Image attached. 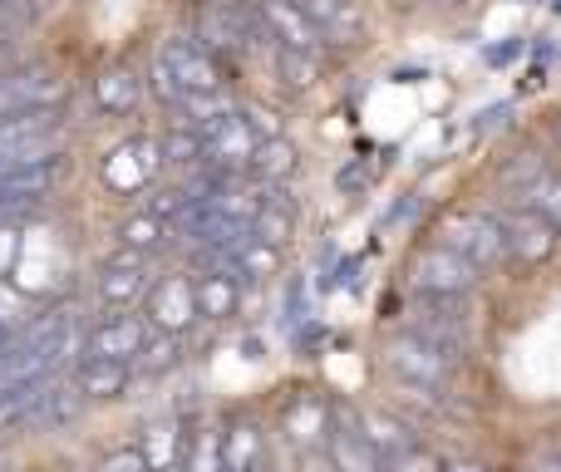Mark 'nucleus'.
<instances>
[{
  "label": "nucleus",
  "mask_w": 561,
  "mask_h": 472,
  "mask_svg": "<svg viewBox=\"0 0 561 472\" xmlns=\"http://www.w3.org/2000/svg\"><path fill=\"white\" fill-rule=\"evenodd\" d=\"M65 173H69L65 148H59V153H49V158H35V163L0 168V222L25 227L30 217H39L45 197L65 183Z\"/></svg>",
  "instance_id": "nucleus-1"
},
{
  "label": "nucleus",
  "mask_w": 561,
  "mask_h": 472,
  "mask_svg": "<svg viewBox=\"0 0 561 472\" xmlns=\"http://www.w3.org/2000/svg\"><path fill=\"white\" fill-rule=\"evenodd\" d=\"M69 118L59 104H39V108H15V114L0 124V168L15 163H35L65 148Z\"/></svg>",
  "instance_id": "nucleus-2"
},
{
  "label": "nucleus",
  "mask_w": 561,
  "mask_h": 472,
  "mask_svg": "<svg viewBox=\"0 0 561 472\" xmlns=\"http://www.w3.org/2000/svg\"><path fill=\"white\" fill-rule=\"evenodd\" d=\"M153 79H158L163 104H173V99L187 94V89H222V59H217L213 49H203L197 39L173 35L158 45Z\"/></svg>",
  "instance_id": "nucleus-3"
},
{
  "label": "nucleus",
  "mask_w": 561,
  "mask_h": 472,
  "mask_svg": "<svg viewBox=\"0 0 561 472\" xmlns=\"http://www.w3.org/2000/svg\"><path fill=\"white\" fill-rule=\"evenodd\" d=\"M256 10L242 5V0H207L203 10H197V45L213 49L217 59H242L247 49H252V35H256Z\"/></svg>",
  "instance_id": "nucleus-4"
},
{
  "label": "nucleus",
  "mask_w": 561,
  "mask_h": 472,
  "mask_svg": "<svg viewBox=\"0 0 561 472\" xmlns=\"http://www.w3.org/2000/svg\"><path fill=\"white\" fill-rule=\"evenodd\" d=\"M478 280V266L473 261H463L458 251H448L444 241L428 251H419L414 266H409V286L419 290V296H444V300H458L463 290H473Z\"/></svg>",
  "instance_id": "nucleus-5"
},
{
  "label": "nucleus",
  "mask_w": 561,
  "mask_h": 472,
  "mask_svg": "<svg viewBox=\"0 0 561 472\" xmlns=\"http://www.w3.org/2000/svg\"><path fill=\"white\" fill-rule=\"evenodd\" d=\"M444 246L458 251L463 261H473L478 270L497 266L507 256V241H503V222L488 212H454L444 222Z\"/></svg>",
  "instance_id": "nucleus-6"
},
{
  "label": "nucleus",
  "mask_w": 561,
  "mask_h": 472,
  "mask_svg": "<svg viewBox=\"0 0 561 472\" xmlns=\"http://www.w3.org/2000/svg\"><path fill=\"white\" fill-rule=\"evenodd\" d=\"M385 365L394 369L399 384H424V389H438L448 379V369H454V355L438 345H428V339L419 335H394L385 345Z\"/></svg>",
  "instance_id": "nucleus-7"
},
{
  "label": "nucleus",
  "mask_w": 561,
  "mask_h": 472,
  "mask_svg": "<svg viewBox=\"0 0 561 472\" xmlns=\"http://www.w3.org/2000/svg\"><path fill=\"white\" fill-rule=\"evenodd\" d=\"M325 463L330 472H379V458L375 448L365 444V434H359V414L345 404H330V434H325Z\"/></svg>",
  "instance_id": "nucleus-8"
},
{
  "label": "nucleus",
  "mask_w": 561,
  "mask_h": 472,
  "mask_svg": "<svg viewBox=\"0 0 561 472\" xmlns=\"http://www.w3.org/2000/svg\"><path fill=\"white\" fill-rule=\"evenodd\" d=\"M148 286H153L148 256H134V251L108 256L104 266H99V276H94V290H99V300H104L108 310H134L138 300L148 296Z\"/></svg>",
  "instance_id": "nucleus-9"
},
{
  "label": "nucleus",
  "mask_w": 561,
  "mask_h": 472,
  "mask_svg": "<svg viewBox=\"0 0 561 472\" xmlns=\"http://www.w3.org/2000/svg\"><path fill=\"white\" fill-rule=\"evenodd\" d=\"M148 306V325L163 330V335H183L187 325L197 320V300H193V276H183V270H173V276L153 280L144 296Z\"/></svg>",
  "instance_id": "nucleus-10"
},
{
  "label": "nucleus",
  "mask_w": 561,
  "mask_h": 472,
  "mask_svg": "<svg viewBox=\"0 0 561 472\" xmlns=\"http://www.w3.org/2000/svg\"><path fill=\"white\" fill-rule=\"evenodd\" d=\"M256 143H262V138L247 128L242 114L222 118L217 128H207V134H203V163H207V173H247Z\"/></svg>",
  "instance_id": "nucleus-11"
},
{
  "label": "nucleus",
  "mask_w": 561,
  "mask_h": 472,
  "mask_svg": "<svg viewBox=\"0 0 561 472\" xmlns=\"http://www.w3.org/2000/svg\"><path fill=\"white\" fill-rule=\"evenodd\" d=\"M158 168H163V158H158V138H128V143H118L114 153L104 158V183L114 187V193L134 197L138 187L153 183Z\"/></svg>",
  "instance_id": "nucleus-12"
},
{
  "label": "nucleus",
  "mask_w": 561,
  "mask_h": 472,
  "mask_svg": "<svg viewBox=\"0 0 561 472\" xmlns=\"http://www.w3.org/2000/svg\"><path fill=\"white\" fill-rule=\"evenodd\" d=\"M256 25L266 30V35L276 39V45L286 49H310V55H320V25L306 15V10L296 5V0H256Z\"/></svg>",
  "instance_id": "nucleus-13"
},
{
  "label": "nucleus",
  "mask_w": 561,
  "mask_h": 472,
  "mask_svg": "<svg viewBox=\"0 0 561 472\" xmlns=\"http://www.w3.org/2000/svg\"><path fill=\"white\" fill-rule=\"evenodd\" d=\"M144 339H148L144 315H108V320H99L94 330H84V355L79 359H128V365H134Z\"/></svg>",
  "instance_id": "nucleus-14"
},
{
  "label": "nucleus",
  "mask_w": 561,
  "mask_h": 472,
  "mask_svg": "<svg viewBox=\"0 0 561 472\" xmlns=\"http://www.w3.org/2000/svg\"><path fill=\"white\" fill-rule=\"evenodd\" d=\"M79 414H84V394L75 389V379L49 375L45 384H39L35 404H30V414H25V424H20V428H35V434H55V428L75 424Z\"/></svg>",
  "instance_id": "nucleus-15"
},
{
  "label": "nucleus",
  "mask_w": 561,
  "mask_h": 472,
  "mask_svg": "<svg viewBox=\"0 0 561 472\" xmlns=\"http://www.w3.org/2000/svg\"><path fill=\"white\" fill-rule=\"evenodd\" d=\"M280 434H286L290 448L300 453H320L325 448V434H330V399L320 394H300L280 408Z\"/></svg>",
  "instance_id": "nucleus-16"
},
{
  "label": "nucleus",
  "mask_w": 561,
  "mask_h": 472,
  "mask_svg": "<svg viewBox=\"0 0 561 472\" xmlns=\"http://www.w3.org/2000/svg\"><path fill=\"white\" fill-rule=\"evenodd\" d=\"M193 300H197V320H232L242 310V276L232 266H197Z\"/></svg>",
  "instance_id": "nucleus-17"
},
{
  "label": "nucleus",
  "mask_w": 561,
  "mask_h": 472,
  "mask_svg": "<svg viewBox=\"0 0 561 472\" xmlns=\"http://www.w3.org/2000/svg\"><path fill=\"white\" fill-rule=\"evenodd\" d=\"M503 241H507V256H517L523 266H542L557 251V227L547 217H537L533 207H517L503 222Z\"/></svg>",
  "instance_id": "nucleus-18"
},
{
  "label": "nucleus",
  "mask_w": 561,
  "mask_h": 472,
  "mask_svg": "<svg viewBox=\"0 0 561 472\" xmlns=\"http://www.w3.org/2000/svg\"><path fill=\"white\" fill-rule=\"evenodd\" d=\"M75 389L84 394V404H104V399H118L134 379V365L128 359H79L75 365Z\"/></svg>",
  "instance_id": "nucleus-19"
},
{
  "label": "nucleus",
  "mask_w": 561,
  "mask_h": 472,
  "mask_svg": "<svg viewBox=\"0 0 561 472\" xmlns=\"http://www.w3.org/2000/svg\"><path fill=\"white\" fill-rule=\"evenodd\" d=\"M138 104H144V79H138L128 65H108L104 74L94 79V108L99 114L128 118V114H138Z\"/></svg>",
  "instance_id": "nucleus-20"
},
{
  "label": "nucleus",
  "mask_w": 561,
  "mask_h": 472,
  "mask_svg": "<svg viewBox=\"0 0 561 472\" xmlns=\"http://www.w3.org/2000/svg\"><path fill=\"white\" fill-rule=\"evenodd\" d=\"M359 434H365V444L375 448L379 463L419 444L414 424H409V418H399V414H389V408H365V414H359Z\"/></svg>",
  "instance_id": "nucleus-21"
},
{
  "label": "nucleus",
  "mask_w": 561,
  "mask_h": 472,
  "mask_svg": "<svg viewBox=\"0 0 561 472\" xmlns=\"http://www.w3.org/2000/svg\"><path fill=\"white\" fill-rule=\"evenodd\" d=\"M178 118H183L187 128H197V134H207V128H217L222 118L237 114V99L227 94V89H187V94L173 99Z\"/></svg>",
  "instance_id": "nucleus-22"
},
{
  "label": "nucleus",
  "mask_w": 561,
  "mask_h": 472,
  "mask_svg": "<svg viewBox=\"0 0 561 472\" xmlns=\"http://www.w3.org/2000/svg\"><path fill=\"white\" fill-rule=\"evenodd\" d=\"M222 468L227 472H266V438L252 418H237L222 434Z\"/></svg>",
  "instance_id": "nucleus-23"
},
{
  "label": "nucleus",
  "mask_w": 561,
  "mask_h": 472,
  "mask_svg": "<svg viewBox=\"0 0 561 472\" xmlns=\"http://www.w3.org/2000/svg\"><path fill=\"white\" fill-rule=\"evenodd\" d=\"M183 448H187L183 418L168 414V418H153V424L144 428V444H138V453H144L148 468H183Z\"/></svg>",
  "instance_id": "nucleus-24"
},
{
  "label": "nucleus",
  "mask_w": 561,
  "mask_h": 472,
  "mask_svg": "<svg viewBox=\"0 0 561 472\" xmlns=\"http://www.w3.org/2000/svg\"><path fill=\"white\" fill-rule=\"evenodd\" d=\"M296 168H300L296 143H290V138L280 134V138H262V143H256V153H252V163H247V173H252L256 183L276 187V183H286V177L296 173Z\"/></svg>",
  "instance_id": "nucleus-25"
},
{
  "label": "nucleus",
  "mask_w": 561,
  "mask_h": 472,
  "mask_svg": "<svg viewBox=\"0 0 561 472\" xmlns=\"http://www.w3.org/2000/svg\"><path fill=\"white\" fill-rule=\"evenodd\" d=\"M316 79H320V55L276 45V84L286 89V94H310V89H316Z\"/></svg>",
  "instance_id": "nucleus-26"
},
{
  "label": "nucleus",
  "mask_w": 561,
  "mask_h": 472,
  "mask_svg": "<svg viewBox=\"0 0 561 472\" xmlns=\"http://www.w3.org/2000/svg\"><path fill=\"white\" fill-rule=\"evenodd\" d=\"M163 241H168V222L158 212H134L118 222V246L134 251V256H153Z\"/></svg>",
  "instance_id": "nucleus-27"
},
{
  "label": "nucleus",
  "mask_w": 561,
  "mask_h": 472,
  "mask_svg": "<svg viewBox=\"0 0 561 472\" xmlns=\"http://www.w3.org/2000/svg\"><path fill=\"white\" fill-rule=\"evenodd\" d=\"M183 472H222V428L197 424L183 448Z\"/></svg>",
  "instance_id": "nucleus-28"
},
{
  "label": "nucleus",
  "mask_w": 561,
  "mask_h": 472,
  "mask_svg": "<svg viewBox=\"0 0 561 472\" xmlns=\"http://www.w3.org/2000/svg\"><path fill=\"white\" fill-rule=\"evenodd\" d=\"M290 232H296V207L286 203V193H272L262 207V217L252 222V237L266 241V246H286Z\"/></svg>",
  "instance_id": "nucleus-29"
},
{
  "label": "nucleus",
  "mask_w": 561,
  "mask_h": 472,
  "mask_svg": "<svg viewBox=\"0 0 561 472\" xmlns=\"http://www.w3.org/2000/svg\"><path fill=\"white\" fill-rule=\"evenodd\" d=\"M178 365H183V335H163V330H158V339L148 335L144 349L134 355V375H168Z\"/></svg>",
  "instance_id": "nucleus-30"
},
{
  "label": "nucleus",
  "mask_w": 561,
  "mask_h": 472,
  "mask_svg": "<svg viewBox=\"0 0 561 472\" xmlns=\"http://www.w3.org/2000/svg\"><path fill=\"white\" fill-rule=\"evenodd\" d=\"M158 158H163V168H197L203 163V134L187 124L168 128V134L158 138Z\"/></svg>",
  "instance_id": "nucleus-31"
},
{
  "label": "nucleus",
  "mask_w": 561,
  "mask_h": 472,
  "mask_svg": "<svg viewBox=\"0 0 561 472\" xmlns=\"http://www.w3.org/2000/svg\"><path fill=\"white\" fill-rule=\"evenodd\" d=\"M517 197H523V207H533L537 217H547V222L561 232V177L557 173H537Z\"/></svg>",
  "instance_id": "nucleus-32"
},
{
  "label": "nucleus",
  "mask_w": 561,
  "mask_h": 472,
  "mask_svg": "<svg viewBox=\"0 0 561 472\" xmlns=\"http://www.w3.org/2000/svg\"><path fill=\"white\" fill-rule=\"evenodd\" d=\"M276 261H280V246H266V241L252 237L242 251H237L232 270L237 276H247V280H266V276H276Z\"/></svg>",
  "instance_id": "nucleus-33"
},
{
  "label": "nucleus",
  "mask_w": 561,
  "mask_h": 472,
  "mask_svg": "<svg viewBox=\"0 0 561 472\" xmlns=\"http://www.w3.org/2000/svg\"><path fill=\"white\" fill-rule=\"evenodd\" d=\"M359 35H365V15L355 10V0H345L340 15H330L325 25H320V39H325V45H355Z\"/></svg>",
  "instance_id": "nucleus-34"
},
{
  "label": "nucleus",
  "mask_w": 561,
  "mask_h": 472,
  "mask_svg": "<svg viewBox=\"0 0 561 472\" xmlns=\"http://www.w3.org/2000/svg\"><path fill=\"white\" fill-rule=\"evenodd\" d=\"M30 315H35V310H30V296L15 286V280L0 276V325H5L10 335H15V330H25V325H30Z\"/></svg>",
  "instance_id": "nucleus-35"
},
{
  "label": "nucleus",
  "mask_w": 561,
  "mask_h": 472,
  "mask_svg": "<svg viewBox=\"0 0 561 472\" xmlns=\"http://www.w3.org/2000/svg\"><path fill=\"white\" fill-rule=\"evenodd\" d=\"M237 114L247 118V128H252L256 138H280V114L272 104H262V99H247V104H237Z\"/></svg>",
  "instance_id": "nucleus-36"
},
{
  "label": "nucleus",
  "mask_w": 561,
  "mask_h": 472,
  "mask_svg": "<svg viewBox=\"0 0 561 472\" xmlns=\"http://www.w3.org/2000/svg\"><path fill=\"white\" fill-rule=\"evenodd\" d=\"M379 472H444V463H438V458L428 453L424 444H414V448H404V453L385 458V463H379Z\"/></svg>",
  "instance_id": "nucleus-37"
},
{
  "label": "nucleus",
  "mask_w": 561,
  "mask_h": 472,
  "mask_svg": "<svg viewBox=\"0 0 561 472\" xmlns=\"http://www.w3.org/2000/svg\"><path fill=\"white\" fill-rule=\"evenodd\" d=\"M94 472H148V463H144V453H138V448H114L108 458H99Z\"/></svg>",
  "instance_id": "nucleus-38"
},
{
  "label": "nucleus",
  "mask_w": 561,
  "mask_h": 472,
  "mask_svg": "<svg viewBox=\"0 0 561 472\" xmlns=\"http://www.w3.org/2000/svg\"><path fill=\"white\" fill-rule=\"evenodd\" d=\"M20 241H25V237H20V227L0 222V276H5V270L20 261Z\"/></svg>",
  "instance_id": "nucleus-39"
},
{
  "label": "nucleus",
  "mask_w": 561,
  "mask_h": 472,
  "mask_svg": "<svg viewBox=\"0 0 561 472\" xmlns=\"http://www.w3.org/2000/svg\"><path fill=\"white\" fill-rule=\"evenodd\" d=\"M369 163L359 158V163H350V168H340V193H359V187H369Z\"/></svg>",
  "instance_id": "nucleus-40"
},
{
  "label": "nucleus",
  "mask_w": 561,
  "mask_h": 472,
  "mask_svg": "<svg viewBox=\"0 0 561 472\" xmlns=\"http://www.w3.org/2000/svg\"><path fill=\"white\" fill-rule=\"evenodd\" d=\"M300 10H306L310 20H316V25H325L330 15H340V5H345V0H296Z\"/></svg>",
  "instance_id": "nucleus-41"
},
{
  "label": "nucleus",
  "mask_w": 561,
  "mask_h": 472,
  "mask_svg": "<svg viewBox=\"0 0 561 472\" xmlns=\"http://www.w3.org/2000/svg\"><path fill=\"white\" fill-rule=\"evenodd\" d=\"M527 472H561V453H547V458H537V463L527 468Z\"/></svg>",
  "instance_id": "nucleus-42"
},
{
  "label": "nucleus",
  "mask_w": 561,
  "mask_h": 472,
  "mask_svg": "<svg viewBox=\"0 0 561 472\" xmlns=\"http://www.w3.org/2000/svg\"><path fill=\"white\" fill-rule=\"evenodd\" d=\"M10 79V35H0V84Z\"/></svg>",
  "instance_id": "nucleus-43"
},
{
  "label": "nucleus",
  "mask_w": 561,
  "mask_h": 472,
  "mask_svg": "<svg viewBox=\"0 0 561 472\" xmlns=\"http://www.w3.org/2000/svg\"><path fill=\"white\" fill-rule=\"evenodd\" d=\"M5 389H15V379H10V359H5V349H0V394Z\"/></svg>",
  "instance_id": "nucleus-44"
},
{
  "label": "nucleus",
  "mask_w": 561,
  "mask_h": 472,
  "mask_svg": "<svg viewBox=\"0 0 561 472\" xmlns=\"http://www.w3.org/2000/svg\"><path fill=\"white\" fill-rule=\"evenodd\" d=\"M444 472H488V468H478V463H458V468H444Z\"/></svg>",
  "instance_id": "nucleus-45"
},
{
  "label": "nucleus",
  "mask_w": 561,
  "mask_h": 472,
  "mask_svg": "<svg viewBox=\"0 0 561 472\" xmlns=\"http://www.w3.org/2000/svg\"><path fill=\"white\" fill-rule=\"evenodd\" d=\"M389 5H394V10H414L419 0H389Z\"/></svg>",
  "instance_id": "nucleus-46"
},
{
  "label": "nucleus",
  "mask_w": 561,
  "mask_h": 472,
  "mask_svg": "<svg viewBox=\"0 0 561 472\" xmlns=\"http://www.w3.org/2000/svg\"><path fill=\"white\" fill-rule=\"evenodd\" d=\"M5 345H10V330H5V325H0V349H5Z\"/></svg>",
  "instance_id": "nucleus-47"
},
{
  "label": "nucleus",
  "mask_w": 561,
  "mask_h": 472,
  "mask_svg": "<svg viewBox=\"0 0 561 472\" xmlns=\"http://www.w3.org/2000/svg\"><path fill=\"white\" fill-rule=\"evenodd\" d=\"M148 472H178V468H148Z\"/></svg>",
  "instance_id": "nucleus-48"
},
{
  "label": "nucleus",
  "mask_w": 561,
  "mask_h": 472,
  "mask_svg": "<svg viewBox=\"0 0 561 472\" xmlns=\"http://www.w3.org/2000/svg\"><path fill=\"white\" fill-rule=\"evenodd\" d=\"M552 10H557V15H561V0H552Z\"/></svg>",
  "instance_id": "nucleus-49"
},
{
  "label": "nucleus",
  "mask_w": 561,
  "mask_h": 472,
  "mask_svg": "<svg viewBox=\"0 0 561 472\" xmlns=\"http://www.w3.org/2000/svg\"><path fill=\"white\" fill-rule=\"evenodd\" d=\"M438 5H458V0H438Z\"/></svg>",
  "instance_id": "nucleus-50"
},
{
  "label": "nucleus",
  "mask_w": 561,
  "mask_h": 472,
  "mask_svg": "<svg viewBox=\"0 0 561 472\" xmlns=\"http://www.w3.org/2000/svg\"><path fill=\"white\" fill-rule=\"evenodd\" d=\"M222 472H227V468H222Z\"/></svg>",
  "instance_id": "nucleus-51"
}]
</instances>
